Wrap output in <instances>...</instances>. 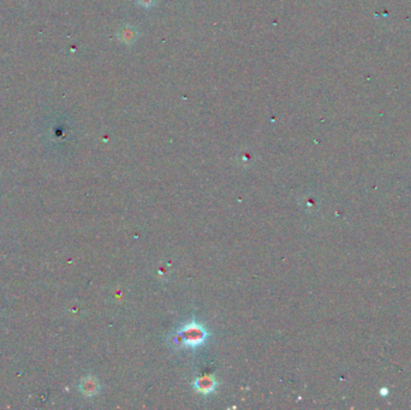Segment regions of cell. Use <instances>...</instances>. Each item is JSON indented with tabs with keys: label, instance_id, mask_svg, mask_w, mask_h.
Wrapping results in <instances>:
<instances>
[{
	"label": "cell",
	"instance_id": "obj_1",
	"mask_svg": "<svg viewBox=\"0 0 411 410\" xmlns=\"http://www.w3.org/2000/svg\"><path fill=\"white\" fill-rule=\"evenodd\" d=\"M208 331L197 323H189L181 327L176 333L175 344L178 347L189 348V349H196V348L203 346L207 340Z\"/></svg>",
	"mask_w": 411,
	"mask_h": 410
},
{
	"label": "cell",
	"instance_id": "obj_4",
	"mask_svg": "<svg viewBox=\"0 0 411 410\" xmlns=\"http://www.w3.org/2000/svg\"><path fill=\"white\" fill-rule=\"evenodd\" d=\"M155 2L156 0H137V3L143 6V8H151V6L155 4Z\"/></svg>",
	"mask_w": 411,
	"mask_h": 410
},
{
	"label": "cell",
	"instance_id": "obj_3",
	"mask_svg": "<svg viewBox=\"0 0 411 410\" xmlns=\"http://www.w3.org/2000/svg\"><path fill=\"white\" fill-rule=\"evenodd\" d=\"M137 37H139V31H137V29L131 27V25H124L119 30L120 41L126 45H131L132 42H135Z\"/></svg>",
	"mask_w": 411,
	"mask_h": 410
},
{
	"label": "cell",
	"instance_id": "obj_2",
	"mask_svg": "<svg viewBox=\"0 0 411 410\" xmlns=\"http://www.w3.org/2000/svg\"><path fill=\"white\" fill-rule=\"evenodd\" d=\"M194 385L197 392L203 393V395H208V393L213 392L215 390V387H217V382H215V379L212 378V377L206 375L195 380Z\"/></svg>",
	"mask_w": 411,
	"mask_h": 410
}]
</instances>
